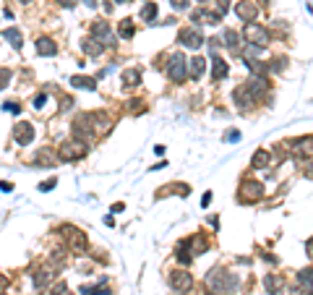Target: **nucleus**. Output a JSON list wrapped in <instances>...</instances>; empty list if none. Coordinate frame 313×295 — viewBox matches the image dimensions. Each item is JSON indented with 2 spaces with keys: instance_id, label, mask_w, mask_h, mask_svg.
Here are the masks:
<instances>
[{
  "instance_id": "1",
  "label": "nucleus",
  "mask_w": 313,
  "mask_h": 295,
  "mask_svg": "<svg viewBox=\"0 0 313 295\" xmlns=\"http://www.w3.org/2000/svg\"><path fill=\"white\" fill-rule=\"evenodd\" d=\"M206 285H209V290H212V293L222 295V293H233L240 285V280L235 275H230V272L212 269V272H209V277H206Z\"/></svg>"
},
{
  "instance_id": "2",
  "label": "nucleus",
  "mask_w": 313,
  "mask_h": 295,
  "mask_svg": "<svg viewBox=\"0 0 313 295\" xmlns=\"http://www.w3.org/2000/svg\"><path fill=\"white\" fill-rule=\"evenodd\" d=\"M165 71L170 76V81H185V76H188V60H185V55L183 52H172L170 58H167V65H165Z\"/></svg>"
},
{
  "instance_id": "3",
  "label": "nucleus",
  "mask_w": 313,
  "mask_h": 295,
  "mask_svg": "<svg viewBox=\"0 0 313 295\" xmlns=\"http://www.w3.org/2000/svg\"><path fill=\"white\" fill-rule=\"evenodd\" d=\"M84 154H86V141H81V139H76V141H65V144H60V149H57V157H60L63 162L81 160Z\"/></svg>"
},
{
  "instance_id": "4",
  "label": "nucleus",
  "mask_w": 313,
  "mask_h": 295,
  "mask_svg": "<svg viewBox=\"0 0 313 295\" xmlns=\"http://www.w3.org/2000/svg\"><path fill=\"white\" fill-rule=\"evenodd\" d=\"M243 37H246L251 44H259V47L269 44V31H266L264 26H259L256 21H246V26H243Z\"/></svg>"
},
{
  "instance_id": "5",
  "label": "nucleus",
  "mask_w": 313,
  "mask_h": 295,
  "mask_svg": "<svg viewBox=\"0 0 313 295\" xmlns=\"http://www.w3.org/2000/svg\"><path fill=\"white\" fill-rule=\"evenodd\" d=\"M261 196H264V186L256 183V180H246L243 188L238 191V201H243V204H253V201H259Z\"/></svg>"
},
{
  "instance_id": "6",
  "label": "nucleus",
  "mask_w": 313,
  "mask_h": 295,
  "mask_svg": "<svg viewBox=\"0 0 313 295\" xmlns=\"http://www.w3.org/2000/svg\"><path fill=\"white\" fill-rule=\"evenodd\" d=\"M290 152H293L298 160H308V157H313V136H303V139H295L293 146H290Z\"/></svg>"
},
{
  "instance_id": "7",
  "label": "nucleus",
  "mask_w": 313,
  "mask_h": 295,
  "mask_svg": "<svg viewBox=\"0 0 313 295\" xmlns=\"http://www.w3.org/2000/svg\"><path fill=\"white\" fill-rule=\"evenodd\" d=\"M65 235H68V246H71L73 254H84L86 251V235H84V230L65 228Z\"/></svg>"
},
{
  "instance_id": "8",
  "label": "nucleus",
  "mask_w": 313,
  "mask_h": 295,
  "mask_svg": "<svg viewBox=\"0 0 313 295\" xmlns=\"http://www.w3.org/2000/svg\"><path fill=\"white\" fill-rule=\"evenodd\" d=\"M233 97H235V102H238V107H243V110H251L253 105L259 102V97L248 89V84H243V86H238L235 92H233Z\"/></svg>"
},
{
  "instance_id": "9",
  "label": "nucleus",
  "mask_w": 313,
  "mask_h": 295,
  "mask_svg": "<svg viewBox=\"0 0 313 295\" xmlns=\"http://www.w3.org/2000/svg\"><path fill=\"white\" fill-rule=\"evenodd\" d=\"M170 285L175 288L178 293H188V290L193 288V280H191V275H188V272L175 269V272L170 275Z\"/></svg>"
},
{
  "instance_id": "10",
  "label": "nucleus",
  "mask_w": 313,
  "mask_h": 295,
  "mask_svg": "<svg viewBox=\"0 0 313 295\" xmlns=\"http://www.w3.org/2000/svg\"><path fill=\"white\" fill-rule=\"evenodd\" d=\"M31 139H34V126L31 123H16L13 126V141L16 144H21V146H26V144H31Z\"/></svg>"
},
{
  "instance_id": "11",
  "label": "nucleus",
  "mask_w": 313,
  "mask_h": 295,
  "mask_svg": "<svg viewBox=\"0 0 313 295\" xmlns=\"http://www.w3.org/2000/svg\"><path fill=\"white\" fill-rule=\"evenodd\" d=\"M178 39L185 44V47H193V50H199L201 44H204V34H201L199 29H180Z\"/></svg>"
},
{
  "instance_id": "12",
  "label": "nucleus",
  "mask_w": 313,
  "mask_h": 295,
  "mask_svg": "<svg viewBox=\"0 0 313 295\" xmlns=\"http://www.w3.org/2000/svg\"><path fill=\"white\" fill-rule=\"evenodd\" d=\"M235 13L240 21H256L259 16V5L253 3V0H240V3L235 5Z\"/></svg>"
},
{
  "instance_id": "13",
  "label": "nucleus",
  "mask_w": 313,
  "mask_h": 295,
  "mask_svg": "<svg viewBox=\"0 0 313 295\" xmlns=\"http://www.w3.org/2000/svg\"><path fill=\"white\" fill-rule=\"evenodd\" d=\"M191 21H193L196 26H199V24H217V21H222V16H219L217 10H204V8H199V10H193Z\"/></svg>"
},
{
  "instance_id": "14",
  "label": "nucleus",
  "mask_w": 313,
  "mask_h": 295,
  "mask_svg": "<svg viewBox=\"0 0 313 295\" xmlns=\"http://www.w3.org/2000/svg\"><path fill=\"white\" fill-rule=\"evenodd\" d=\"M264 288H266V293L280 295L282 288H285V277H282V275H266V277H264Z\"/></svg>"
},
{
  "instance_id": "15",
  "label": "nucleus",
  "mask_w": 313,
  "mask_h": 295,
  "mask_svg": "<svg viewBox=\"0 0 313 295\" xmlns=\"http://www.w3.org/2000/svg\"><path fill=\"white\" fill-rule=\"evenodd\" d=\"M204 73H206V60L201 58V55H196L193 60H188V76L193 78V81H199Z\"/></svg>"
},
{
  "instance_id": "16",
  "label": "nucleus",
  "mask_w": 313,
  "mask_h": 295,
  "mask_svg": "<svg viewBox=\"0 0 313 295\" xmlns=\"http://www.w3.org/2000/svg\"><path fill=\"white\" fill-rule=\"evenodd\" d=\"M91 34H94V39H104V44H112L110 39V24L107 21H97V24H91Z\"/></svg>"
},
{
  "instance_id": "17",
  "label": "nucleus",
  "mask_w": 313,
  "mask_h": 295,
  "mask_svg": "<svg viewBox=\"0 0 313 295\" xmlns=\"http://www.w3.org/2000/svg\"><path fill=\"white\" fill-rule=\"evenodd\" d=\"M52 277H55V269L44 267V269H39L37 275H34V285H37V288H47L50 282H52Z\"/></svg>"
},
{
  "instance_id": "18",
  "label": "nucleus",
  "mask_w": 313,
  "mask_h": 295,
  "mask_svg": "<svg viewBox=\"0 0 313 295\" xmlns=\"http://www.w3.org/2000/svg\"><path fill=\"white\" fill-rule=\"evenodd\" d=\"M227 71H230V68H227V63H225L222 58H214V60H212V78H214V81L225 78V76H227Z\"/></svg>"
},
{
  "instance_id": "19",
  "label": "nucleus",
  "mask_w": 313,
  "mask_h": 295,
  "mask_svg": "<svg viewBox=\"0 0 313 295\" xmlns=\"http://www.w3.org/2000/svg\"><path fill=\"white\" fill-rule=\"evenodd\" d=\"M37 52H39V55H55L57 47H55V42H52L50 37H39V39H37Z\"/></svg>"
},
{
  "instance_id": "20",
  "label": "nucleus",
  "mask_w": 313,
  "mask_h": 295,
  "mask_svg": "<svg viewBox=\"0 0 313 295\" xmlns=\"http://www.w3.org/2000/svg\"><path fill=\"white\" fill-rule=\"evenodd\" d=\"M269 162H272V154L264 152V149H259L256 154H253V160H251V167H253V170H261V167H266Z\"/></svg>"
},
{
  "instance_id": "21",
  "label": "nucleus",
  "mask_w": 313,
  "mask_h": 295,
  "mask_svg": "<svg viewBox=\"0 0 313 295\" xmlns=\"http://www.w3.org/2000/svg\"><path fill=\"white\" fill-rule=\"evenodd\" d=\"M81 47H84V52L86 55H102V50H104V44L99 42V39H84V44H81Z\"/></svg>"
},
{
  "instance_id": "22",
  "label": "nucleus",
  "mask_w": 313,
  "mask_h": 295,
  "mask_svg": "<svg viewBox=\"0 0 313 295\" xmlns=\"http://www.w3.org/2000/svg\"><path fill=\"white\" fill-rule=\"evenodd\" d=\"M123 84L125 86H138V84H141V71H136V68L123 71Z\"/></svg>"
},
{
  "instance_id": "23",
  "label": "nucleus",
  "mask_w": 313,
  "mask_h": 295,
  "mask_svg": "<svg viewBox=\"0 0 313 295\" xmlns=\"http://www.w3.org/2000/svg\"><path fill=\"white\" fill-rule=\"evenodd\" d=\"M71 84L76 89H94L97 86V81H94V78H89V76H71Z\"/></svg>"
},
{
  "instance_id": "24",
  "label": "nucleus",
  "mask_w": 313,
  "mask_h": 295,
  "mask_svg": "<svg viewBox=\"0 0 313 295\" xmlns=\"http://www.w3.org/2000/svg\"><path fill=\"white\" fill-rule=\"evenodd\" d=\"M157 13H159L157 3H146V5L141 8V21H149V24H152V21L157 18Z\"/></svg>"
},
{
  "instance_id": "25",
  "label": "nucleus",
  "mask_w": 313,
  "mask_h": 295,
  "mask_svg": "<svg viewBox=\"0 0 313 295\" xmlns=\"http://www.w3.org/2000/svg\"><path fill=\"white\" fill-rule=\"evenodd\" d=\"M3 37H5L10 44H13L16 50H21V44H24V42H21V31H18V29H5Z\"/></svg>"
},
{
  "instance_id": "26",
  "label": "nucleus",
  "mask_w": 313,
  "mask_h": 295,
  "mask_svg": "<svg viewBox=\"0 0 313 295\" xmlns=\"http://www.w3.org/2000/svg\"><path fill=\"white\" fill-rule=\"evenodd\" d=\"M222 39H225V44H227V47H238V42H240V37H238V31L235 29H225L222 31Z\"/></svg>"
},
{
  "instance_id": "27",
  "label": "nucleus",
  "mask_w": 313,
  "mask_h": 295,
  "mask_svg": "<svg viewBox=\"0 0 313 295\" xmlns=\"http://www.w3.org/2000/svg\"><path fill=\"white\" fill-rule=\"evenodd\" d=\"M133 34H136L133 21H131V18H123V21H120V37H123V39H131Z\"/></svg>"
},
{
  "instance_id": "28",
  "label": "nucleus",
  "mask_w": 313,
  "mask_h": 295,
  "mask_svg": "<svg viewBox=\"0 0 313 295\" xmlns=\"http://www.w3.org/2000/svg\"><path fill=\"white\" fill-rule=\"evenodd\" d=\"M298 282L311 290V288H313V269H300V272H298Z\"/></svg>"
},
{
  "instance_id": "29",
  "label": "nucleus",
  "mask_w": 313,
  "mask_h": 295,
  "mask_svg": "<svg viewBox=\"0 0 313 295\" xmlns=\"http://www.w3.org/2000/svg\"><path fill=\"white\" fill-rule=\"evenodd\" d=\"M52 295H73V293L68 290V285H65V282H57V285L52 288Z\"/></svg>"
},
{
  "instance_id": "30",
  "label": "nucleus",
  "mask_w": 313,
  "mask_h": 295,
  "mask_svg": "<svg viewBox=\"0 0 313 295\" xmlns=\"http://www.w3.org/2000/svg\"><path fill=\"white\" fill-rule=\"evenodd\" d=\"M285 65H287V60H285V58H277V60H272L269 71H285Z\"/></svg>"
},
{
  "instance_id": "31",
  "label": "nucleus",
  "mask_w": 313,
  "mask_h": 295,
  "mask_svg": "<svg viewBox=\"0 0 313 295\" xmlns=\"http://www.w3.org/2000/svg\"><path fill=\"white\" fill-rule=\"evenodd\" d=\"M8 81H10V71L8 68H0V89H3Z\"/></svg>"
},
{
  "instance_id": "32",
  "label": "nucleus",
  "mask_w": 313,
  "mask_h": 295,
  "mask_svg": "<svg viewBox=\"0 0 313 295\" xmlns=\"http://www.w3.org/2000/svg\"><path fill=\"white\" fill-rule=\"evenodd\" d=\"M57 186V180L52 178V180H44V183H39V191H52Z\"/></svg>"
},
{
  "instance_id": "33",
  "label": "nucleus",
  "mask_w": 313,
  "mask_h": 295,
  "mask_svg": "<svg viewBox=\"0 0 313 295\" xmlns=\"http://www.w3.org/2000/svg\"><path fill=\"white\" fill-rule=\"evenodd\" d=\"M227 8H230L227 0H219V3H217V13H219V16H225V13H227Z\"/></svg>"
},
{
  "instance_id": "34",
  "label": "nucleus",
  "mask_w": 313,
  "mask_h": 295,
  "mask_svg": "<svg viewBox=\"0 0 313 295\" xmlns=\"http://www.w3.org/2000/svg\"><path fill=\"white\" fill-rule=\"evenodd\" d=\"M170 3H172V8H175V10H185V8H188V0H170Z\"/></svg>"
},
{
  "instance_id": "35",
  "label": "nucleus",
  "mask_w": 313,
  "mask_h": 295,
  "mask_svg": "<svg viewBox=\"0 0 313 295\" xmlns=\"http://www.w3.org/2000/svg\"><path fill=\"white\" fill-rule=\"evenodd\" d=\"M167 188H170V191H175V186H167ZM170 191H165V194H170ZM165 194H162V196H165ZM180 194H183V196H188V194H191V188L185 186V183H180Z\"/></svg>"
},
{
  "instance_id": "36",
  "label": "nucleus",
  "mask_w": 313,
  "mask_h": 295,
  "mask_svg": "<svg viewBox=\"0 0 313 295\" xmlns=\"http://www.w3.org/2000/svg\"><path fill=\"white\" fill-rule=\"evenodd\" d=\"M3 110H8V112H21V107L16 105V102H5V105H3Z\"/></svg>"
},
{
  "instance_id": "37",
  "label": "nucleus",
  "mask_w": 313,
  "mask_h": 295,
  "mask_svg": "<svg viewBox=\"0 0 313 295\" xmlns=\"http://www.w3.org/2000/svg\"><path fill=\"white\" fill-rule=\"evenodd\" d=\"M57 5H63V8H73V5H76V0H57Z\"/></svg>"
},
{
  "instance_id": "38",
  "label": "nucleus",
  "mask_w": 313,
  "mask_h": 295,
  "mask_svg": "<svg viewBox=\"0 0 313 295\" xmlns=\"http://www.w3.org/2000/svg\"><path fill=\"white\" fill-rule=\"evenodd\" d=\"M238 139H240L238 131H230V133H227V141H238Z\"/></svg>"
},
{
  "instance_id": "39",
  "label": "nucleus",
  "mask_w": 313,
  "mask_h": 295,
  "mask_svg": "<svg viewBox=\"0 0 313 295\" xmlns=\"http://www.w3.org/2000/svg\"><path fill=\"white\" fill-rule=\"evenodd\" d=\"M123 209H125V204H123V201H118V204H112V212H115V214H118V212H123Z\"/></svg>"
},
{
  "instance_id": "40",
  "label": "nucleus",
  "mask_w": 313,
  "mask_h": 295,
  "mask_svg": "<svg viewBox=\"0 0 313 295\" xmlns=\"http://www.w3.org/2000/svg\"><path fill=\"white\" fill-rule=\"evenodd\" d=\"M209 201H212V194H204V199H201V204H204V207H209Z\"/></svg>"
},
{
  "instance_id": "41",
  "label": "nucleus",
  "mask_w": 313,
  "mask_h": 295,
  "mask_svg": "<svg viewBox=\"0 0 313 295\" xmlns=\"http://www.w3.org/2000/svg\"><path fill=\"white\" fill-rule=\"evenodd\" d=\"M5 285H8V277H3V275H0V290H3Z\"/></svg>"
},
{
  "instance_id": "42",
  "label": "nucleus",
  "mask_w": 313,
  "mask_h": 295,
  "mask_svg": "<svg viewBox=\"0 0 313 295\" xmlns=\"http://www.w3.org/2000/svg\"><path fill=\"white\" fill-rule=\"evenodd\" d=\"M91 295H110V290H94Z\"/></svg>"
},
{
  "instance_id": "43",
  "label": "nucleus",
  "mask_w": 313,
  "mask_h": 295,
  "mask_svg": "<svg viewBox=\"0 0 313 295\" xmlns=\"http://www.w3.org/2000/svg\"><path fill=\"white\" fill-rule=\"evenodd\" d=\"M84 3H86L89 8H94V5H97V0H84Z\"/></svg>"
},
{
  "instance_id": "44",
  "label": "nucleus",
  "mask_w": 313,
  "mask_h": 295,
  "mask_svg": "<svg viewBox=\"0 0 313 295\" xmlns=\"http://www.w3.org/2000/svg\"><path fill=\"white\" fill-rule=\"evenodd\" d=\"M308 254L313 256V238H311V241H308Z\"/></svg>"
},
{
  "instance_id": "45",
  "label": "nucleus",
  "mask_w": 313,
  "mask_h": 295,
  "mask_svg": "<svg viewBox=\"0 0 313 295\" xmlns=\"http://www.w3.org/2000/svg\"><path fill=\"white\" fill-rule=\"evenodd\" d=\"M18 3H29V0H18Z\"/></svg>"
},
{
  "instance_id": "46",
  "label": "nucleus",
  "mask_w": 313,
  "mask_h": 295,
  "mask_svg": "<svg viewBox=\"0 0 313 295\" xmlns=\"http://www.w3.org/2000/svg\"><path fill=\"white\" fill-rule=\"evenodd\" d=\"M118 3H128V0H118Z\"/></svg>"
},
{
  "instance_id": "47",
  "label": "nucleus",
  "mask_w": 313,
  "mask_h": 295,
  "mask_svg": "<svg viewBox=\"0 0 313 295\" xmlns=\"http://www.w3.org/2000/svg\"><path fill=\"white\" fill-rule=\"evenodd\" d=\"M199 3H204V0H199Z\"/></svg>"
},
{
  "instance_id": "48",
  "label": "nucleus",
  "mask_w": 313,
  "mask_h": 295,
  "mask_svg": "<svg viewBox=\"0 0 313 295\" xmlns=\"http://www.w3.org/2000/svg\"><path fill=\"white\" fill-rule=\"evenodd\" d=\"M0 295H5V293H0Z\"/></svg>"
},
{
  "instance_id": "49",
  "label": "nucleus",
  "mask_w": 313,
  "mask_h": 295,
  "mask_svg": "<svg viewBox=\"0 0 313 295\" xmlns=\"http://www.w3.org/2000/svg\"><path fill=\"white\" fill-rule=\"evenodd\" d=\"M222 295H227V293H222Z\"/></svg>"
}]
</instances>
